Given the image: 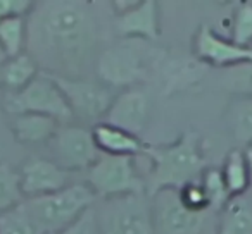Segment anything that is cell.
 <instances>
[{
    "label": "cell",
    "mask_w": 252,
    "mask_h": 234,
    "mask_svg": "<svg viewBox=\"0 0 252 234\" xmlns=\"http://www.w3.org/2000/svg\"><path fill=\"white\" fill-rule=\"evenodd\" d=\"M192 53L197 60L213 67H237L252 62V47H240L218 35L207 25H200L192 38Z\"/></svg>",
    "instance_id": "11"
},
{
    "label": "cell",
    "mask_w": 252,
    "mask_h": 234,
    "mask_svg": "<svg viewBox=\"0 0 252 234\" xmlns=\"http://www.w3.org/2000/svg\"><path fill=\"white\" fill-rule=\"evenodd\" d=\"M9 128L14 134L16 141L26 147H38L50 143L56 136L61 123L49 115L40 114H16L9 119Z\"/></svg>",
    "instance_id": "16"
},
{
    "label": "cell",
    "mask_w": 252,
    "mask_h": 234,
    "mask_svg": "<svg viewBox=\"0 0 252 234\" xmlns=\"http://www.w3.org/2000/svg\"><path fill=\"white\" fill-rule=\"evenodd\" d=\"M100 23L92 4L40 2L28 16L30 55L43 73L61 78H81L97 62Z\"/></svg>",
    "instance_id": "1"
},
{
    "label": "cell",
    "mask_w": 252,
    "mask_h": 234,
    "mask_svg": "<svg viewBox=\"0 0 252 234\" xmlns=\"http://www.w3.org/2000/svg\"><path fill=\"white\" fill-rule=\"evenodd\" d=\"M152 53L144 40H125L105 47L97 57V81L116 91L142 86L147 78Z\"/></svg>",
    "instance_id": "4"
},
{
    "label": "cell",
    "mask_w": 252,
    "mask_h": 234,
    "mask_svg": "<svg viewBox=\"0 0 252 234\" xmlns=\"http://www.w3.org/2000/svg\"><path fill=\"white\" fill-rule=\"evenodd\" d=\"M199 182L202 186L204 193H206V198L209 202L211 210H214V212H220L228 203V200L231 198V195L226 189V184L223 181V176H221V169L207 167L200 174Z\"/></svg>",
    "instance_id": "23"
},
{
    "label": "cell",
    "mask_w": 252,
    "mask_h": 234,
    "mask_svg": "<svg viewBox=\"0 0 252 234\" xmlns=\"http://www.w3.org/2000/svg\"><path fill=\"white\" fill-rule=\"evenodd\" d=\"M33 5L35 4L28 0H0V21L9 18L30 16Z\"/></svg>",
    "instance_id": "29"
},
{
    "label": "cell",
    "mask_w": 252,
    "mask_h": 234,
    "mask_svg": "<svg viewBox=\"0 0 252 234\" xmlns=\"http://www.w3.org/2000/svg\"><path fill=\"white\" fill-rule=\"evenodd\" d=\"M52 234H100L98 233L94 207H92L88 212H85L83 215L74 224H71L69 227H66V229H63V231H57V233H52Z\"/></svg>",
    "instance_id": "27"
},
{
    "label": "cell",
    "mask_w": 252,
    "mask_h": 234,
    "mask_svg": "<svg viewBox=\"0 0 252 234\" xmlns=\"http://www.w3.org/2000/svg\"><path fill=\"white\" fill-rule=\"evenodd\" d=\"M49 147L52 160L73 174L85 172L102 155L94 141L92 128L78 123L61 124Z\"/></svg>",
    "instance_id": "10"
},
{
    "label": "cell",
    "mask_w": 252,
    "mask_h": 234,
    "mask_svg": "<svg viewBox=\"0 0 252 234\" xmlns=\"http://www.w3.org/2000/svg\"><path fill=\"white\" fill-rule=\"evenodd\" d=\"M25 202L19 184V172L12 165L0 162V213Z\"/></svg>",
    "instance_id": "22"
},
{
    "label": "cell",
    "mask_w": 252,
    "mask_h": 234,
    "mask_svg": "<svg viewBox=\"0 0 252 234\" xmlns=\"http://www.w3.org/2000/svg\"><path fill=\"white\" fill-rule=\"evenodd\" d=\"M114 29L119 38L152 42L161 35L159 5L151 0L135 2L128 11L114 16Z\"/></svg>",
    "instance_id": "14"
},
{
    "label": "cell",
    "mask_w": 252,
    "mask_h": 234,
    "mask_svg": "<svg viewBox=\"0 0 252 234\" xmlns=\"http://www.w3.org/2000/svg\"><path fill=\"white\" fill-rule=\"evenodd\" d=\"M23 203L38 229L52 234L76 222L97 203V196L83 181H76L50 195L25 198Z\"/></svg>",
    "instance_id": "3"
},
{
    "label": "cell",
    "mask_w": 252,
    "mask_h": 234,
    "mask_svg": "<svg viewBox=\"0 0 252 234\" xmlns=\"http://www.w3.org/2000/svg\"><path fill=\"white\" fill-rule=\"evenodd\" d=\"M230 40L240 47H252V4L242 2L231 16Z\"/></svg>",
    "instance_id": "25"
},
{
    "label": "cell",
    "mask_w": 252,
    "mask_h": 234,
    "mask_svg": "<svg viewBox=\"0 0 252 234\" xmlns=\"http://www.w3.org/2000/svg\"><path fill=\"white\" fill-rule=\"evenodd\" d=\"M28 43V16L0 21V50L5 59L25 53Z\"/></svg>",
    "instance_id": "21"
},
{
    "label": "cell",
    "mask_w": 252,
    "mask_h": 234,
    "mask_svg": "<svg viewBox=\"0 0 252 234\" xmlns=\"http://www.w3.org/2000/svg\"><path fill=\"white\" fill-rule=\"evenodd\" d=\"M144 155L151 162L145 174L149 196L161 189H180L207 169L204 141L197 131H185L171 143L147 145Z\"/></svg>",
    "instance_id": "2"
},
{
    "label": "cell",
    "mask_w": 252,
    "mask_h": 234,
    "mask_svg": "<svg viewBox=\"0 0 252 234\" xmlns=\"http://www.w3.org/2000/svg\"><path fill=\"white\" fill-rule=\"evenodd\" d=\"M92 134H94V141L98 152L104 155L137 158L147 150V145L140 136L107 123H97L95 126H92Z\"/></svg>",
    "instance_id": "15"
},
{
    "label": "cell",
    "mask_w": 252,
    "mask_h": 234,
    "mask_svg": "<svg viewBox=\"0 0 252 234\" xmlns=\"http://www.w3.org/2000/svg\"><path fill=\"white\" fill-rule=\"evenodd\" d=\"M151 203L154 234H216L218 213L190 210L178 189H161L151 195Z\"/></svg>",
    "instance_id": "6"
},
{
    "label": "cell",
    "mask_w": 252,
    "mask_h": 234,
    "mask_svg": "<svg viewBox=\"0 0 252 234\" xmlns=\"http://www.w3.org/2000/svg\"><path fill=\"white\" fill-rule=\"evenodd\" d=\"M4 60H5V55L2 53V50H0V66H2V62H4Z\"/></svg>",
    "instance_id": "31"
},
{
    "label": "cell",
    "mask_w": 252,
    "mask_h": 234,
    "mask_svg": "<svg viewBox=\"0 0 252 234\" xmlns=\"http://www.w3.org/2000/svg\"><path fill=\"white\" fill-rule=\"evenodd\" d=\"M2 105L9 117L16 114H40L54 117L61 124H69L74 121L64 93L54 78L47 73H40L18 93L4 95Z\"/></svg>",
    "instance_id": "8"
},
{
    "label": "cell",
    "mask_w": 252,
    "mask_h": 234,
    "mask_svg": "<svg viewBox=\"0 0 252 234\" xmlns=\"http://www.w3.org/2000/svg\"><path fill=\"white\" fill-rule=\"evenodd\" d=\"M152 102L144 86H131L116 93L109 110L100 123L112 124L116 128L140 136L151 117Z\"/></svg>",
    "instance_id": "12"
},
{
    "label": "cell",
    "mask_w": 252,
    "mask_h": 234,
    "mask_svg": "<svg viewBox=\"0 0 252 234\" xmlns=\"http://www.w3.org/2000/svg\"><path fill=\"white\" fill-rule=\"evenodd\" d=\"M221 176L231 196L245 195L249 193V189H252L251 171H249L247 158L242 148H231L228 152L223 167H221Z\"/></svg>",
    "instance_id": "20"
},
{
    "label": "cell",
    "mask_w": 252,
    "mask_h": 234,
    "mask_svg": "<svg viewBox=\"0 0 252 234\" xmlns=\"http://www.w3.org/2000/svg\"><path fill=\"white\" fill-rule=\"evenodd\" d=\"M178 195L183 205L189 207L190 210H195V212H207V210H211L209 202H207L206 193H204L199 179L182 186V188L178 189ZM211 212H214V210H211Z\"/></svg>",
    "instance_id": "26"
},
{
    "label": "cell",
    "mask_w": 252,
    "mask_h": 234,
    "mask_svg": "<svg viewBox=\"0 0 252 234\" xmlns=\"http://www.w3.org/2000/svg\"><path fill=\"white\" fill-rule=\"evenodd\" d=\"M244 154H245V158H247L249 171H251V182H252V147L244 148Z\"/></svg>",
    "instance_id": "30"
},
{
    "label": "cell",
    "mask_w": 252,
    "mask_h": 234,
    "mask_svg": "<svg viewBox=\"0 0 252 234\" xmlns=\"http://www.w3.org/2000/svg\"><path fill=\"white\" fill-rule=\"evenodd\" d=\"M0 234H43L30 217L25 203L0 213Z\"/></svg>",
    "instance_id": "24"
},
{
    "label": "cell",
    "mask_w": 252,
    "mask_h": 234,
    "mask_svg": "<svg viewBox=\"0 0 252 234\" xmlns=\"http://www.w3.org/2000/svg\"><path fill=\"white\" fill-rule=\"evenodd\" d=\"M216 234H252V195L231 196L218 212Z\"/></svg>",
    "instance_id": "17"
},
{
    "label": "cell",
    "mask_w": 252,
    "mask_h": 234,
    "mask_svg": "<svg viewBox=\"0 0 252 234\" xmlns=\"http://www.w3.org/2000/svg\"><path fill=\"white\" fill-rule=\"evenodd\" d=\"M94 212L100 234H154L149 195L98 200Z\"/></svg>",
    "instance_id": "7"
},
{
    "label": "cell",
    "mask_w": 252,
    "mask_h": 234,
    "mask_svg": "<svg viewBox=\"0 0 252 234\" xmlns=\"http://www.w3.org/2000/svg\"><path fill=\"white\" fill-rule=\"evenodd\" d=\"M19 184L25 198H35L56 193L66 186L73 184V172L63 169L52 158L32 157L19 167Z\"/></svg>",
    "instance_id": "13"
},
{
    "label": "cell",
    "mask_w": 252,
    "mask_h": 234,
    "mask_svg": "<svg viewBox=\"0 0 252 234\" xmlns=\"http://www.w3.org/2000/svg\"><path fill=\"white\" fill-rule=\"evenodd\" d=\"M83 182L94 191L97 200L130 195H147L145 174L137 167L135 157L104 155L83 172Z\"/></svg>",
    "instance_id": "5"
},
{
    "label": "cell",
    "mask_w": 252,
    "mask_h": 234,
    "mask_svg": "<svg viewBox=\"0 0 252 234\" xmlns=\"http://www.w3.org/2000/svg\"><path fill=\"white\" fill-rule=\"evenodd\" d=\"M224 123L237 148L252 147V95H235L228 102Z\"/></svg>",
    "instance_id": "18"
},
{
    "label": "cell",
    "mask_w": 252,
    "mask_h": 234,
    "mask_svg": "<svg viewBox=\"0 0 252 234\" xmlns=\"http://www.w3.org/2000/svg\"><path fill=\"white\" fill-rule=\"evenodd\" d=\"M52 78L66 97L74 121L83 126L90 123H94L95 126L97 123H100L118 93L100 81L87 79V78Z\"/></svg>",
    "instance_id": "9"
},
{
    "label": "cell",
    "mask_w": 252,
    "mask_h": 234,
    "mask_svg": "<svg viewBox=\"0 0 252 234\" xmlns=\"http://www.w3.org/2000/svg\"><path fill=\"white\" fill-rule=\"evenodd\" d=\"M237 74L231 76V86L237 95H252V62L242 64V66L231 67Z\"/></svg>",
    "instance_id": "28"
},
{
    "label": "cell",
    "mask_w": 252,
    "mask_h": 234,
    "mask_svg": "<svg viewBox=\"0 0 252 234\" xmlns=\"http://www.w3.org/2000/svg\"><path fill=\"white\" fill-rule=\"evenodd\" d=\"M40 74V66L30 53L5 59L0 66V90L12 95L26 88Z\"/></svg>",
    "instance_id": "19"
}]
</instances>
